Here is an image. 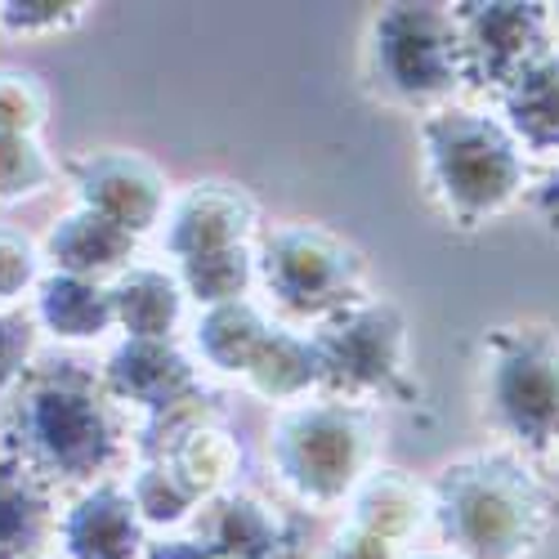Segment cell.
Masks as SVG:
<instances>
[{
    "instance_id": "6da1fadb",
    "label": "cell",
    "mask_w": 559,
    "mask_h": 559,
    "mask_svg": "<svg viewBox=\"0 0 559 559\" xmlns=\"http://www.w3.org/2000/svg\"><path fill=\"white\" fill-rule=\"evenodd\" d=\"M0 443L45 484H85L104 475L121 452L112 394L81 362L27 367L0 421Z\"/></svg>"
},
{
    "instance_id": "7a4b0ae2",
    "label": "cell",
    "mask_w": 559,
    "mask_h": 559,
    "mask_svg": "<svg viewBox=\"0 0 559 559\" xmlns=\"http://www.w3.org/2000/svg\"><path fill=\"white\" fill-rule=\"evenodd\" d=\"M435 520L461 559H528L550 528V497L524 461L479 452L439 471Z\"/></svg>"
},
{
    "instance_id": "3957f363",
    "label": "cell",
    "mask_w": 559,
    "mask_h": 559,
    "mask_svg": "<svg viewBox=\"0 0 559 559\" xmlns=\"http://www.w3.org/2000/svg\"><path fill=\"white\" fill-rule=\"evenodd\" d=\"M421 144H426L430 189L452 224L479 228L520 202L524 148L506 130V121L448 108V112L426 117Z\"/></svg>"
},
{
    "instance_id": "277c9868",
    "label": "cell",
    "mask_w": 559,
    "mask_h": 559,
    "mask_svg": "<svg viewBox=\"0 0 559 559\" xmlns=\"http://www.w3.org/2000/svg\"><path fill=\"white\" fill-rule=\"evenodd\" d=\"M269 461L300 501L332 506L358 492L371 465V421L354 403H296L269 430Z\"/></svg>"
},
{
    "instance_id": "5b68a950",
    "label": "cell",
    "mask_w": 559,
    "mask_h": 559,
    "mask_svg": "<svg viewBox=\"0 0 559 559\" xmlns=\"http://www.w3.org/2000/svg\"><path fill=\"white\" fill-rule=\"evenodd\" d=\"M484 403L492 426L524 452L559 443V336L550 328H497L484 341Z\"/></svg>"
},
{
    "instance_id": "8992f818",
    "label": "cell",
    "mask_w": 559,
    "mask_h": 559,
    "mask_svg": "<svg viewBox=\"0 0 559 559\" xmlns=\"http://www.w3.org/2000/svg\"><path fill=\"white\" fill-rule=\"evenodd\" d=\"M367 72L394 104H439L465 81L461 27L443 5H385L371 23Z\"/></svg>"
},
{
    "instance_id": "52a82bcc",
    "label": "cell",
    "mask_w": 559,
    "mask_h": 559,
    "mask_svg": "<svg viewBox=\"0 0 559 559\" xmlns=\"http://www.w3.org/2000/svg\"><path fill=\"white\" fill-rule=\"evenodd\" d=\"M322 390L354 403L367 394H390L407 371V322L390 300H354L322 318L313 332Z\"/></svg>"
},
{
    "instance_id": "ba28073f",
    "label": "cell",
    "mask_w": 559,
    "mask_h": 559,
    "mask_svg": "<svg viewBox=\"0 0 559 559\" xmlns=\"http://www.w3.org/2000/svg\"><path fill=\"white\" fill-rule=\"evenodd\" d=\"M255 264L269 296L292 313L332 318L345 305L362 300L358 251L313 224H287L269 233Z\"/></svg>"
},
{
    "instance_id": "9c48e42d",
    "label": "cell",
    "mask_w": 559,
    "mask_h": 559,
    "mask_svg": "<svg viewBox=\"0 0 559 559\" xmlns=\"http://www.w3.org/2000/svg\"><path fill=\"white\" fill-rule=\"evenodd\" d=\"M452 14L461 27V72L475 90L501 95L524 68L555 50L546 5L492 0V5H456Z\"/></svg>"
},
{
    "instance_id": "30bf717a",
    "label": "cell",
    "mask_w": 559,
    "mask_h": 559,
    "mask_svg": "<svg viewBox=\"0 0 559 559\" xmlns=\"http://www.w3.org/2000/svg\"><path fill=\"white\" fill-rule=\"evenodd\" d=\"M76 170V193L81 206L95 211L112 224H121L134 238H144L153 224L166 215V179L153 162L139 153H95L72 166Z\"/></svg>"
},
{
    "instance_id": "8fae6325",
    "label": "cell",
    "mask_w": 559,
    "mask_h": 559,
    "mask_svg": "<svg viewBox=\"0 0 559 559\" xmlns=\"http://www.w3.org/2000/svg\"><path fill=\"white\" fill-rule=\"evenodd\" d=\"M104 385H108L112 399L144 407L148 421H162V416H170V412L206 403L202 377L170 341H126L108 358Z\"/></svg>"
},
{
    "instance_id": "7c38bea8",
    "label": "cell",
    "mask_w": 559,
    "mask_h": 559,
    "mask_svg": "<svg viewBox=\"0 0 559 559\" xmlns=\"http://www.w3.org/2000/svg\"><path fill=\"white\" fill-rule=\"evenodd\" d=\"M255 224V206L242 189L233 183H193L189 193H179V202L166 215V251L175 260H193L228 247H247Z\"/></svg>"
},
{
    "instance_id": "4fadbf2b",
    "label": "cell",
    "mask_w": 559,
    "mask_h": 559,
    "mask_svg": "<svg viewBox=\"0 0 559 559\" xmlns=\"http://www.w3.org/2000/svg\"><path fill=\"white\" fill-rule=\"evenodd\" d=\"M202 546L215 550V559H292L296 533L273 506L247 492H224L206 506L202 515Z\"/></svg>"
},
{
    "instance_id": "5bb4252c",
    "label": "cell",
    "mask_w": 559,
    "mask_h": 559,
    "mask_svg": "<svg viewBox=\"0 0 559 559\" xmlns=\"http://www.w3.org/2000/svg\"><path fill=\"white\" fill-rule=\"evenodd\" d=\"M68 559H139L144 550V520L130 492L99 484L90 488L59 524Z\"/></svg>"
},
{
    "instance_id": "9a60e30c",
    "label": "cell",
    "mask_w": 559,
    "mask_h": 559,
    "mask_svg": "<svg viewBox=\"0 0 559 559\" xmlns=\"http://www.w3.org/2000/svg\"><path fill=\"white\" fill-rule=\"evenodd\" d=\"M134 233H126L121 224L95 215V211H72L50 228V251L55 273L68 277H85V283H104V277H121L130 255H134Z\"/></svg>"
},
{
    "instance_id": "2e32d148",
    "label": "cell",
    "mask_w": 559,
    "mask_h": 559,
    "mask_svg": "<svg viewBox=\"0 0 559 559\" xmlns=\"http://www.w3.org/2000/svg\"><path fill=\"white\" fill-rule=\"evenodd\" d=\"M506 130L533 157H559V50L524 68L501 90Z\"/></svg>"
},
{
    "instance_id": "e0dca14e",
    "label": "cell",
    "mask_w": 559,
    "mask_h": 559,
    "mask_svg": "<svg viewBox=\"0 0 559 559\" xmlns=\"http://www.w3.org/2000/svg\"><path fill=\"white\" fill-rule=\"evenodd\" d=\"M50 537V488L0 443V559H32Z\"/></svg>"
},
{
    "instance_id": "ac0fdd59",
    "label": "cell",
    "mask_w": 559,
    "mask_h": 559,
    "mask_svg": "<svg viewBox=\"0 0 559 559\" xmlns=\"http://www.w3.org/2000/svg\"><path fill=\"white\" fill-rule=\"evenodd\" d=\"M112 309L126 341H170L183 313V287L166 269H126L112 283Z\"/></svg>"
},
{
    "instance_id": "d6986e66",
    "label": "cell",
    "mask_w": 559,
    "mask_h": 559,
    "mask_svg": "<svg viewBox=\"0 0 559 559\" xmlns=\"http://www.w3.org/2000/svg\"><path fill=\"white\" fill-rule=\"evenodd\" d=\"M157 461H166L170 471L193 488L198 501H215V497H224L228 479L238 475L242 448L233 443L228 430H219L211 416H206V421H198V426L183 430V435L166 448V456H157Z\"/></svg>"
},
{
    "instance_id": "ffe728a7",
    "label": "cell",
    "mask_w": 559,
    "mask_h": 559,
    "mask_svg": "<svg viewBox=\"0 0 559 559\" xmlns=\"http://www.w3.org/2000/svg\"><path fill=\"white\" fill-rule=\"evenodd\" d=\"M36 313H40L45 328H50L55 336H63V341H95L117 322L112 287L85 283V277H68V273L45 277Z\"/></svg>"
},
{
    "instance_id": "44dd1931",
    "label": "cell",
    "mask_w": 559,
    "mask_h": 559,
    "mask_svg": "<svg viewBox=\"0 0 559 559\" xmlns=\"http://www.w3.org/2000/svg\"><path fill=\"white\" fill-rule=\"evenodd\" d=\"M421 520H426V497L412 479H403V471H377L354 492V524L394 546L421 528Z\"/></svg>"
},
{
    "instance_id": "7402d4cb",
    "label": "cell",
    "mask_w": 559,
    "mask_h": 559,
    "mask_svg": "<svg viewBox=\"0 0 559 559\" xmlns=\"http://www.w3.org/2000/svg\"><path fill=\"white\" fill-rule=\"evenodd\" d=\"M269 332H273L269 318L251 300H233V305H215V309H206L198 318V349H202V358L211 367L242 371L247 377V367L260 354Z\"/></svg>"
},
{
    "instance_id": "603a6c76",
    "label": "cell",
    "mask_w": 559,
    "mask_h": 559,
    "mask_svg": "<svg viewBox=\"0 0 559 559\" xmlns=\"http://www.w3.org/2000/svg\"><path fill=\"white\" fill-rule=\"evenodd\" d=\"M247 385L264 399H300L305 390L322 385L318 377V349H313V336H296V332H283L273 328L260 345V354L251 358L247 367Z\"/></svg>"
},
{
    "instance_id": "cb8c5ba5",
    "label": "cell",
    "mask_w": 559,
    "mask_h": 559,
    "mask_svg": "<svg viewBox=\"0 0 559 559\" xmlns=\"http://www.w3.org/2000/svg\"><path fill=\"white\" fill-rule=\"evenodd\" d=\"M251 277H255V260H251L247 247H228V251L179 260V287H183V296H193L206 309L247 300Z\"/></svg>"
},
{
    "instance_id": "d4e9b609",
    "label": "cell",
    "mask_w": 559,
    "mask_h": 559,
    "mask_svg": "<svg viewBox=\"0 0 559 559\" xmlns=\"http://www.w3.org/2000/svg\"><path fill=\"white\" fill-rule=\"evenodd\" d=\"M126 492H130V501L139 510V520H144V524H162V528L183 524V520H189V510L198 506L193 488L183 484L166 461H144Z\"/></svg>"
},
{
    "instance_id": "484cf974",
    "label": "cell",
    "mask_w": 559,
    "mask_h": 559,
    "mask_svg": "<svg viewBox=\"0 0 559 559\" xmlns=\"http://www.w3.org/2000/svg\"><path fill=\"white\" fill-rule=\"evenodd\" d=\"M55 166L32 134H0V202H23L50 183Z\"/></svg>"
},
{
    "instance_id": "4316f807",
    "label": "cell",
    "mask_w": 559,
    "mask_h": 559,
    "mask_svg": "<svg viewBox=\"0 0 559 559\" xmlns=\"http://www.w3.org/2000/svg\"><path fill=\"white\" fill-rule=\"evenodd\" d=\"M50 99L32 72L19 68H0V134H36Z\"/></svg>"
},
{
    "instance_id": "83f0119b",
    "label": "cell",
    "mask_w": 559,
    "mask_h": 559,
    "mask_svg": "<svg viewBox=\"0 0 559 559\" xmlns=\"http://www.w3.org/2000/svg\"><path fill=\"white\" fill-rule=\"evenodd\" d=\"M81 10L85 5H72V0H10V5H0V23L19 36H50L72 27Z\"/></svg>"
},
{
    "instance_id": "f1b7e54d",
    "label": "cell",
    "mask_w": 559,
    "mask_h": 559,
    "mask_svg": "<svg viewBox=\"0 0 559 559\" xmlns=\"http://www.w3.org/2000/svg\"><path fill=\"white\" fill-rule=\"evenodd\" d=\"M36 332L19 313H0V394H14V385L27 377Z\"/></svg>"
},
{
    "instance_id": "f546056e",
    "label": "cell",
    "mask_w": 559,
    "mask_h": 559,
    "mask_svg": "<svg viewBox=\"0 0 559 559\" xmlns=\"http://www.w3.org/2000/svg\"><path fill=\"white\" fill-rule=\"evenodd\" d=\"M32 277H36V255H32V247L19 238V233L0 228V300L19 296V292L32 283Z\"/></svg>"
},
{
    "instance_id": "4dcf8cb0",
    "label": "cell",
    "mask_w": 559,
    "mask_h": 559,
    "mask_svg": "<svg viewBox=\"0 0 559 559\" xmlns=\"http://www.w3.org/2000/svg\"><path fill=\"white\" fill-rule=\"evenodd\" d=\"M328 559H394V542H385V537H377V533L349 524V528L332 542Z\"/></svg>"
},
{
    "instance_id": "1f68e13d",
    "label": "cell",
    "mask_w": 559,
    "mask_h": 559,
    "mask_svg": "<svg viewBox=\"0 0 559 559\" xmlns=\"http://www.w3.org/2000/svg\"><path fill=\"white\" fill-rule=\"evenodd\" d=\"M148 559H215V550L202 542H189V537H175V542H157L148 550Z\"/></svg>"
},
{
    "instance_id": "d6a6232c",
    "label": "cell",
    "mask_w": 559,
    "mask_h": 559,
    "mask_svg": "<svg viewBox=\"0 0 559 559\" xmlns=\"http://www.w3.org/2000/svg\"><path fill=\"white\" fill-rule=\"evenodd\" d=\"M533 202H537V211L559 228V166L542 179V189H537V198H533Z\"/></svg>"
},
{
    "instance_id": "836d02e7",
    "label": "cell",
    "mask_w": 559,
    "mask_h": 559,
    "mask_svg": "<svg viewBox=\"0 0 559 559\" xmlns=\"http://www.w3.org/2000/svg\"><path fill=\"white\" fill-rule=\"evenodd\" d=\"M550 27H559V5H550Z\"/></svg>"
},
{
    "instance_id": "e575fe53",
    "label": "cell",
    "mask_w": 559,
    "mask_h": 559,
    "mask_svg": "<svg viewBox=\"0 0 559 559\" xmlns=\"http://www.w3.org/2000/svg\"><path fill=\"white\" fill-rule=\"evenodd\" d=\"M426 559H448V555H426Z\"/></svg>"
},
{
    "instance_id": "d590c367",
    "label": "cell",
    "mask_w": 559,
    "mask_h": 559,
    "mask_svg": "<svg viewBox=\"0 0 559 559\" xmlns=\"http://www.w3.org/2000/svg\"><path fill=\"white\" fill-rule=\"evenodd\" d=\"M555 559H559V555H555Z\"/></svg>"
}]
</instances>
